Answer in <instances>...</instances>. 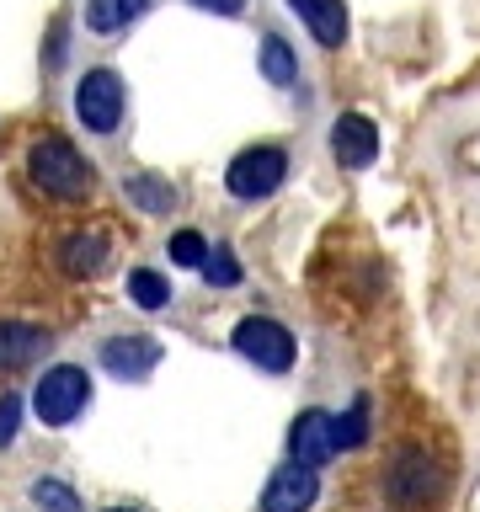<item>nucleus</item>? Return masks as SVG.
I'll return each instance as SVG.
<instances>
[{
  "label": "nucleus",
  "instance_id": "nucleus-5",
  "mask_svg": "<svg viewBox=\"0 0 480 512\" xmlns=\"http://www.w3.org/2000/svg\"><path fill=\"white\" fill-rule=\"evenodd\" d=\"M288 182V150L283 144H246L230 166H224V192L235 203H267Z\"/></svg>",
  "mask_w": 480,
  "mask_h": 512
},
{
  "label": "nucleus",
  "instance_id": "nucleus-2",
  "mask_svg": "<svg viewBox=\"0 0 480 512\" xmlns=\"http://www.w3.org/2000/svg\"><path fill=\"white\" fill-rule=\"evenodd\" d=\"M379 491H384V502H390L395 512H427V507L443 502L448 470H443V459L432 454L427 443H400L395 454L384 459Z\"/></svg>",
  "mask_w": 480,
  "mask_h": 512
},
{
  "label": "nucleus",
  "instance_id": "nucleus-17",
  "mask_svg": "<svg viewBox=\"0 0 480 512\" xmlns=\"http://www.w3.org/2000/svg\"><path fill=\"white\" fill-rule=\"evenodd\" d=\"M128 299H134L139 310H150V315L166 310V304H171V278L160 267H134V272H128Z\"/></svg>",
  "mask_w": 480,
  "mask_h": 512
},
{
  "label": "nucleus",
  "instance_id": "nucleus-10",
  "mask_svg": "<svg viewBox=\"0 0 480 512\" xmlns=\"http://www.w3.org/2000/svg\"><path fill=\"white\" fill-rule=\"evenodd\" d=\"M315 496H320V475H315V464L288 459L283 470H272V480H267V491H262V512H310V507H315Z\"/></svg>",
  "mask_w": 480,
  "mask_h": 512
},
{
  "label": "nucleus",
  "instance_id": "nucleus-7",
  "mask_svg": "<svg viewBox=\"0 0 480 512\" xmlns=\"http://www.w3.org/2000/svg\"><path fill=\"white\" fill-rule=\"evenodd\" d=\"M96 358H102V368H107L112 379L139 384V379H150L155 368H160L166 347H160L150 331H118V336H107V342L96 347Z\"/></svg>",
  "mask_w": 480,
  "mask_h": 512
},
{
  "label": "nucleus",
  "instance_id": "nucleus-11",
  "mask_svg": "<svg viewBox=\"0 0 480 512\" xmlns=\"http://www.w3.org/2000/svg\"><path fill=\"white\" fill-rule=\"evenodd\" d=\"M288 459H299V464H326L336 459V427H331V411H299L294 416V427H288Z\"/></svg>",
  "mask_w": 480,
  "mask_h": 512
},
{
  "label": "nucleus",
  "instance_id": "nucleus-19",
  "mask_svg": "<svg viewBox=\"0 0 480 512\" xmlns=\"http://www.w3.org/2000/svg\"><path fill=\"white\" fill-rule=\"evenodd\" d=\"M32 507H43V512H80V496H75L70 480L38 475V480H32Z\"/></svg>",
  "mask_w": 480,
  "mask_h": 512
},
{
  "label": "nucleus",
  "instance_id": "nucleus-24",
  "mask_svg": "<svg viewBox=\"0 0 480 512\" xmlns=\"http://www.w3.org/2000/svg\"><path fill=\"white\" fill-rule=\"evenodd\" d=\"M192 11H208V16H240L246 11V0H187Z\"/></svg>",
  "mask_w": 480,
  "mask_h": 512
},
{
  "label": "nucleus",
  "instance_id": "nucleus-18",
  "mask_svg": "<svg viewBox=\"0 0 480 512\" xmlns=\"http://www.w3.org/2000/svg\"><path fill=\"white\" fill-rule=\"evenodd\" d=\"M198 272H203L208 288H240V283H246V267H240L235 246H224V240H214V246H208V262H203Z\"/></svg>",
  "mask_w": 480,
  "mask_h": 512
},
{
  "label": "nucleus",
  "instance_id": "nucleus-16",
  "mask_svg": "<svg viewBox=\"0 0 480 512\" xmlns=\"http://www.w3.org/2000/svg\"><path fill=\"white\" fill-rule=\"evenodd\" d=\"M256 70H262L267 86H294L299 80V54L283 32H262V54H256Z\"/></svg>",
  "mask_w": 480,
  "mask_h": 512
},
{
  "label": "nucleus",
  "instance_id": "nucleus-21",
  "mask_svg": "<svg viewBox=\"0 0 480 512\" xmlns=\"http://www.w3.org/2000/svg\"><path fill=\"white\" fill-rule=\"evenodd\" d=\"M166 256H171V267H192V272H198L208 262V235L203 230H176L166 240Z\"/></svg>",
  "mask_w": 480,
  "mask_h": 512
},
{
  "label": "nucleus",
  "instance_id": "nucleus-13",
  "mask_svg": "<svg viewBox=\"0 0 480 512\" xmlns=\"http://www.w3.org/2000/svg\"><path fill=\"white\" fill-rule=\"evenodd\" d=\"M123 198L134 203L139 214L166 219V214H176L182 192H176V187H171V176H160V171H128V176H123Z\"/></svg>",
  "mask_w": 480,
  "mask_h": 512
},
{
  "label": "nucleus",
  "instance_id": "nucleus-6",
  "mask_svg": "<svg viewBox=\"0 0 480 512\" xmlns=\"http://www.w3.org/2000/svg\"><path fill=\"white\" fill-rule=\"evenodd\" d=\"M230 347H235L246 363L262 368V374H288V368H294V352H299V347H294V331H288L283 320H272V315L235 320Z\"/></svg>",
  "mask_w": 480,
  "mask_h": 512
},
{
  "label": "nucleus",
  "instance_id": "nucleus-4",
  "mask_svg": "<svg viewBox=\"0 0 480 512\" xmlns=\"http://www.w3.org/2000/svg\"><path fill=\"white\" fill-rule=\"evenodd\" d=\"M91 406V374L80 363H54L32 384V416L43 427H70Z\"/></svg>",
  "mask_w": 480,
  "mask_h": 512
},
{
  "label": "nucleus",
  "instance_id": "nucleus-8",
  "mask_svg": "<svg viewBox=\"0 0 480 512\" xmlns=\"http://www.w3.org/2000/svg\"><path fill=\"white\" fill-rule=\"evenodd\" d=\"M54 262H59L64 278H96V272L112 262V235L96 230V224H75V230L54 246Z\"/></svg>",
  "mask_w": 480,
  "mask_h": 512
},
{
  "label": "nucleus",
  "instance_id": "nucleus-3",
  "mask_svg": "<svg viewBox=\"0 0 480 512\" xmlns=\"http://www.w3.org/2000/svg\"><path fill=\"white\" fill-rule=\"evenodd\" d=\"M70 107H75V123L86 128V134H96V139L118 134L123 118H128V86H123V75L112 70V64H96V70H86V75L75 80Z\"/></svg>",
  "mask_w": 480,
  "mask_h": 512
},
{
  "label": "nucleus",
  "instance_id": "nucleus-15",
  "mask_svg": "<svg viewBox=\"0 0 480 512\" xmlns=\"http://www.w3.org/2000/svg\"><path fill=\"white\" fill-rule=\"evenodd\" d=\"M144 11H150V0H86L80 16H86V32H96V38H118Z\"/></svg>",
  "mask_w": 480,
  "mask_h": 512
},
{
  "label": "nucleus",
  "instance_id": "nucleus-14",
  "mask_svg": "<svg viewBox=\"0 0 480 512\" xmlns=\"http://www.w3.org/2000/svg\"><path fill=\"white\" fill-rule=\"evenodd\" d=\"M294 16L310 27V38L320 48H342L347 43V0H288Z\"/></svg>",
  "mask_w": 480,
  "mask_h": 512
},
{
  "label": "nucleus",
  "instance_id": "nucleus-25",
  "mask_svg": "<svg viewBox=\"0 0 480 512\" xmlns=\"http://www.w3.org/2000/svg\"><path fill=\"white\" fill-rule=\"evenodd\" d=\"M107 512H134V507H107Z\"/></svg>",
  "mask_w": 480,
  "mask_h": 512
},
{
  "label": "nucleus",
  "instance_id": "nucleus-22",
  "mask_svg": "<svg viewBox=\"0 0 480 512\" xmlns=\"http://www.w3.org/2000/svg\"><path fill=\"white\" fill-rule=\"evenodd\" d=\"M64 59H70V16H59V22L48 27V38H43V70H64Z\"/></svg>",
  "mask_w": 480,
  "mask_h": 512
},
{
  "label": "nucleus",
  "instance_id": "nucleus-1",
  "mask_svg": "<svg viewBox=\"0 0 480 512\" xmlns=\"http://www.w3.org/2000/svg\"><path fill=\"white\" fill-rule=\"evenodd\" d=\"M27 182L54 203H86L96 192V166L70 134L43 128V134L27 144Z\"/></svg>",
  "mask_w": 480,
  "mask_h": 512
},
{
  "label": "nucleus",
  "instance_id": "nucleus-23",
  "mask_svg": "<svg viewBox=\"0 0 480 512\" xmlns=\"http://www.w3.org/2000/svg\"><path fill=\"white\" fill-rule=\"evenodd\" d=\"M16 427H22V395H0V448L16 443Z\"/></svg>",
  "mask_w": 480,
  "mask_h": 512
},
{
  "label": "nucleus",
  "instance_id": "nucleus-12",
  "mask_svg": "<svg viewBox=\"0 0 480 512\" xmlns=\"http://www.w3.org/2000/svg\"><path fill=\"white\" fill-rule=\"evenodd\" d=\"M54 347V331L32 320H0V374H22Z\"/></svg>",
  "mask_w": 480,
  "mask_h": 512
},
{
  "label": "nucleus",
  "instance_id": "nucleus-9",
  "mask_svg": "<svg viewBox=\"0 0 480 512\" xmlns=\"http://www.w3.org/2000/svg\"><path fill=\"white\" fill-rule=\"evenodd\" d=\"M331 155L342 171H368L379 160V128L374 118H363V112H342V118L331 123Z\"/></svg>",
  "mask_w": 480,
  "mask_h": 512
},
{
  "label": "nucleus",
  "instance_id": "nucleus-20",
  "mask_svg": "<svg viewBox=\"0 0 480 512\" xmlns=\"http://www.w3.org/2000/svg\"><path fill=\"white\" fill-rule=\"evenodd\" d=\"M331 427H336V454L342 448H363L368 443V395H358L342 416H331Z\"/></svg>",
  "mask_w": 480,
  "mask_h": 512
}]
</instances>
